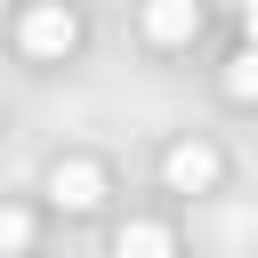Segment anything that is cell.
I'll return each instance as SVG.
<instances>
[{"label":"cell","mask_w":258,"mask_h":258,"mask_svg":"<svg viewBox=\"0 0 258 258\" xmlns=\"http://www.w3.org/2000/svg\"><path fill=\"white\" fill-rule=\"evenodd\" d=\"M16 48H24V56H40V64H56V56H73V48H81V16H73L64 0H32V8L16 16Z\"/></svg>","instance_id":"cell-1"},{"label":"cell","mask_w":258,"mask_h":258,"mask_svg":"<svg viewBox=\"0 0 258 258\" xmlns=\"http://www.w3.org/2000/svg\"><path fill=\"white\" fill-rule=\"evenodd\" d=\"M218 145H202V137H177L169 153H161V177H169V194H210L218 185Z\"/></svg>","instance_id":"cell-2"},{"label":"cell","mask_w":258,"mask_h":258,"mask_svg":"<svg viewBox=\"0 0 258 258\" xmlns=\"http://www.w3.org/2000/svg\"><path fill=\"white\" fill-rule=\"evenodd\" d=\"M48 202H56V210H97V202H105V169H97L89 153L48 161Z\"/></svg>","instance_id":"cell-3"},{"label":"cell","mask_w":258,"mask_h":258,"mask_svg":"<svg viewBox=\"0 0 258 258\" xmlns=\"http://www.w3.org/2000/svg\"><path fill=\"white\" fill-rule=\"evenodd\" d=\"M202 32V0H145V40L153 48H177Z\"/></svg>","instance_id":"cell-4"},{"label":"cell","mask_w":258,"mask_h":258,"mask_svg":"<svg viewBox=\"0 0 258 258\" xmlns=\"http://www.w3.org/2000/svg\"><path fill=\"white\" fill-rule=\"evenodd\" d=\"M113 258H177V234H169L161 218H129V226L113 234Z\"/></svg>","instance_id":"cell-5"},{"label":"cell","mask_w":258,"mask_h":258,"mask_svg":"<svg viewBox=\"0 0 258 258\" xmlns=\"http://www.w3.org/2000/svg\"><path fill=\"white\" fill-rule=\"evenodd\" d=\"M226 97H242V105H258V48H242V56L226 64Z\"/></svg>","instance_id":"cell-6"},{"label":"cell","mask_w":258,"mask_h":258,"mask_svg":"<svg viewBox=\"0 0 258 258\" xmlns=\"http://www.w3.org/2000/svg\"><path fill=\"white\" fill-rule=\"evenodd\" d=\"M24 242H32V218L24 210H0V258H16Z\"/></svg>","instance_id":"cell-7"},{"label":"cell","mask_w":258,"mask_h":258,"mask_svg":"<svg viewBox=\"0 0 258 258\" xmlns=\"http://www.w3.org/2000/svg\"><path fill=\"white\" fill-rule=\"evenodd\" d=\"M242 32H250V48H258V0H250V16H242Z\"/></svg>","instance_id":"cell-8"}]
</instances>
